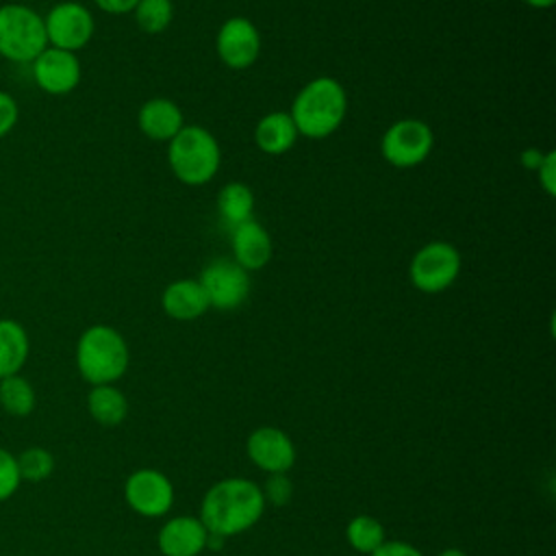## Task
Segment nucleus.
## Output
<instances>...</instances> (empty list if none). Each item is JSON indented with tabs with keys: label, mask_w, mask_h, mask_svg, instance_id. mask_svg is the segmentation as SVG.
<instances>
[{
	"label": "nucleus",
	"mask_w": 556,
	"mask_h": 556,
	"mask_svg": "<svg viewBox=\"0 0 556 556\" xmlns=\"http://www.w3.org/2000/svg\"><path fill=\"white\" fill-rule=\"evenodd\" d=\"M206 539L208 530L198 517L176 515L161 526L156 545L163 556H200L206 549Z\"/></svg>",
	"instance_id": "4468645a"
},
{
	"label": "nucleus",
	"mask_w": 556,
	"mask_h": 556,
	"mask_svg": "<svg viewBox=\"0 0 556 556\" xmlns=\"http://www.w3.org/2000/svg\"><path fill=\"white\" fill-rule=\"evenodd\" d=\"M22 484V476L17 469V458L13 452L0 445V502L15 495Z\"/></svg>",
	"instance_id": "a878e982"
},
{
	"label": "nucleus",
	"mask_w": 556,
	"mask_h": 556,
	"mask_svg": "<svg viewBox=\"0 0 556 556\" xmlns=\"http://www.w3.org/2000/svg\"><path fill=\"white\" fill-rule=\"evenodd\" d=\"M124 500L141 517H163L174 504V484L163 471L143 467L126 478Z\"/></svg>",
	"instance_id": "9d476101"
},
{
	"label": "nucleus",
	"mask_w": 556,
	"mask_h": 556,
	"mask_svg": "<svg viewBox=\"0 0 556 556\" xmlns=\"http://www.w3.org/2000/svg\"><path fill=\"white\" fill-rule=\"evenodd\" d=\"M298 128L287 111H271L258 119L254 128V143L261 152L278 156L293 148Z\"/></svg>",
	"instance_id": "a211bd4d"
},
{
	"label": "nucleus",
	"mask_w": 556,
	"mask_h": 556,
	"mask_svg": "<svg viewBox=\"0 0 556 556\" xmlns=\"http://www.w3.org/2000/svg\"><path fill=\"white\" fill-rule=\"evenodd\" d=\"M30 354L26 328L11 317H0V378L20 374Z\"/></svg>",
	"instance_id": "6ab92c4d"
},
{
	"label": "nucleus",
	"mask_w": 556,
	"mask_h": 556,
	"mask_svg": "<svg viewBox=\"0 0 556 556\" xmlns=\"http://www.w3.org/2000/svg\"><path fill=\"white\" fill-rule=\"evenodd\" d=\"M48 48L43 15L22 2L0 4V56L11 63H33Z\"/></svg>",
	"instance_id": "39448f33"
},
{
	"label": "nucleus",
	"mask_w": 556,
	"mask_h": 556,
	"mask_svg": "<svg viewBox=\"0 0 556 556\" xmlns=\"http://www.w3.org/2000/svg\"><path fill=\"white\" fill-rule=\"evenodd\" d=\"M217 215L222 224L230 228L254 219V193L248 185L232 180L226 182L217 193Z\"/></svg>",
	"instance_id": "412c9836"
},
{
	"label": "nucleus",
	"mask_w": 556,
	"mask_h": 556,
	"mask_svg": "<svg viewBox=\"0 0 556 556\" xmlns=\"http://www.w3.org/2000/svg\"><path fill=\"white\" fill-rule=\"evenodd\" d=\"M345 539L354 552L369 556L376 547H380L387 541V532H384V526L376 517L356 515L348 521Z\"/></svg>",
	"instance_id": "5701e85b"
},
{
	"label": "nucleus",
	"mask_w": 556,
	"mask_h": 556,
	"mask_svg": "<svg viewBox=\"0 0 556 556\" xmlns=\"http://www.w3.org/2000/svg\"><path fill=\"white\" fill-rule=\"evenodd\" d=\"M432 146L434 135L430 126L415 117L393 122L380 139V152L384 161L400 169L421 165L430 156Z\"/></svg>",
	"instance_id": "0eeeda50"
},
{
	"label": "nucleus",
	"mask_w": 556,
	"mask_h": 556,
	"mask_svg": "<svg viewBox=\"0 0 556 556\" xmlns=\"http://www.w3.org/2000/svg\"><path fill=\"white\" fill-rule=\"evenodd\" d=\"M130 352L119 330L106 324L85 328L76 341V369L85 382L115 384L128 369Z\"/></svg>",
	"instance_id": "7ed1b4c3"
},
{
	"label": "nucleus",
	"mask_w": 556,
	"mask_h": 556,
	"mask_svg": "<svg viewBox=\"0 0 556 556\" xmlns=\"http://www.w3.org/2000/svg\"><path fill=\"white\" fill-rule=\"evenodd\" d=\"M543 154H545V152H539L536 148H528V150L521 152V163H523L528 169L536 172V167H539L541 161H543Z\"/></svg>",
	"instance_id": "2f4dec72"
},
{
	"label": "nucleus",
	"mask_w": 556,
	"mask_h": 556,
	"mask_svg": "<svg viewBox=\"0 0 556 556\" xmlns=\"http://www.w3.org/2000/svg\"><path fill=\"white\" fill-rule=\"evenodd\" d=\"M37 393L28 378L13 374L0 378V408L11 417H28L35 410Z\"/></svg>",
	"instance_id": "4be33fe9"
},
{
	"label": "nucleus",
	"mask_w": 556,
	"mask_h": 556,
	"mask_svg": "<svg viewBox=\"0 0 556 556\" xmlns=\"http://www.w3.org/2000/svg\"><path fill=\"white\" fill-rule=\"evenodd\" d=\"M17 117H20V106H17V100L0 89V139H4L17 124Z\"/></svg>",
	"instance_id": "cd10ccee"
},
{
	"label": "nucleus",
	"mask_w": 556,
	"mask_h": 556,
	"mask_svg": "<svg viewBox=\"0 0 556 556\" xmlns=\"http://www.w3.org/2000/svg\"><path fill=\"white\" fill-rule=\"evenodd\" d=\"M30 72L35 85L50 96H65L74 91L83 76V67L76 52H67L52 46L37 54V59L30 63Z\"/></svg>",
	"instance_id": "f8f14e48"
},
{
	"label": "nucleus",
	"mask_w": 556,
	"mask_h": 556,
	"mask_svg": "<svg viewBox=\"0 0 556 556\" xmlns=\"http://www.w3.org/2000/svg\"><path fill=\"white\" fill-rule=\"evenodd\" d=\"M135 22L143 33L156 35L163 33L174 20V4L172 0H139L135 11Z\"/></svg>",
	"instance_id": "b1692460"
},
{
	"label": "nucleus",
	"mask_w": 556,
	"mask_h": 556,
	"mask_svg": "<svg viewBox=\"0 0 556 556\" xmlns=\"http://www.w3.org/2000/svg\"><path fill=\"white\" fill-rule=\"evenodd\" d=\"M139 130L154 141L174 139L185 126L180 106L169 98H150L141 104L137 113Z\"/></svg>",
	"instance_id": "f3484780"
},
{
	"label": "nucleus",
	"mask_w": 556,
	"mask_h": 556,
	"mask_svg": "<svg viewBox=\"0 0 556 556\" xmlns=\"http://www.w3.org/2000/svg\"><path fill=\"white\" fill-rule=\"evenodd\" d=\"M161 306L165 315L176 321H193L211 308L198 278H180L169 282L163 289Z\"/></svg>",
	"instance_id": "dca6fc26"
},
{
	"label": "nucleus",
	"mask_w": 556,
	"mask_h": 556,
	"mask_svg": "<svg viewBox=\"0 0 556 556\" xmlns=\"http://www.w3.org/2000/svg\"><path fill=\"white\" fill-rule=\"evenodd\" d=\"M17 469L22 476V482H41L52 476L54 471V456L50 450L41 445H30L22 450L17 456Z\"/></svg>",
	"instance_id": "393cba45"
},
{
	"label": "nucleus",
	"mask_w": 556,
	"mask_h": 556,
	"mask_svg": "<svg viewBox=\"0 0 556 556\" xmlns=\"http://www.w3.org/2000/svg\"><path fill=\"white\" fill-rule=\"evenodd\" d=\"M43 26L48 46L67 52L83 50L96 33V20L91 11L76 0H63L50 7V11L43 15Z\"/></svg>",
	"instance_id": "6e6552de"
},
{
	"label": "nucleus",
	"mask_w": 556,
	"mask_h": 556,
	"mask_svg": "<svg viewBox=\"0 0 556 556\" xmlns=\"http://www.w3.org/2000/svg\"><path fill=\"white\" fill-rule=\"evenodd\" d=\"M230 248L232 261L239 263L245 271L263 269L274 252L269 232L256 219H248L230 228Z\"/></svg>",
	"instance_id": "2eb2a0df"
},
{
	"label": "nucleus",
	"mask_w": 556,
	"mask_h": 556,
	"mask_svg": "<svg viewBox=\"0 0 556 556\" xmlns=\"http://www.w3.org/2000/svg\"><path fill=\"white\" fill-rule=\"evenodd\" d=\"M265 506L261 484L250 478L230 476L208 486L200 502L198 519L208 534L230 539L256 526L265 513Z\"/></svg>",
	"instance_id": "f257e3e1"
},
{
	"label": "nucleus",
	"mask_w": 556,
	"mask_h": 556,
	"mask_svg": "<svg viewBox=\"0 0 556 556\" xmlns=\"http://www.w3.org/2000/svg\"><path fill=\"white\" fill-rule=\"evenodd\" d=\"M248 458L265 473H289L295 465V445L291 437L276 426H261L248 434Z\"/></svg>",
	"instance_id": "ddd939ff"
},
{
	"label": "nucleus",
	"mask_w": 556,
	"mask_h": 556,
	"mask_svg": "<svg viewBox=\"0 0 556 556\" xmlns=\"http://www.w3.org/2000/svg\"><path fill=\"white\" fill-rule=\"evenodd\" d=\"M198 282L202 285L208 306L217 311H235L250 295V271H245L232 258H215L211 261Z\"/></svg>",
	"instance_id": "1a4fd4ad"
},
{
	"label": "nucleus",
	"mask_w": 556,
	"mask_h": 556,
	"mask_svg": "<svg viewBox=\"0 0 556 556\" xmlns=\"http://www.w3.org/2000/svg\"><path fill=\"white\" fill-rule=\"evenodd\" d=\"M87 410L100 426H117L128 415V400L115 384H96L87 393Z\"/></svg>",
	"instance_id": "aec40b11"
},
{
	"label": "nucleus",
	"mask_w": 556,
	"mask_h": 556,
	"mask_svg": "<svg viewBox=\"0 0 556 556\" xmlns=\"http://www.w3.org/2000/svg\"><path fill=\"white\" fill-rule=\"evenodd\" d=\"M526 4H530V7H534V9H549L556 0H523Z\"/></svg>",
	"instance_id": "473e14b6"
},
{
	"label": "nucleus",
	"mask_w": 556,
	"mask_h": 556,
	"mask_svg": "<svg viewBox=\"0 0 556 556\" xmlns=\"http://www.w3.org/2000/svg\"><path fill=\"white\" fill-rule=\"evenodd\" d=\"M219 61L230 70H245L261 54V33L248 17H228L215 37Z\"/></svg>",
	"instance_id": "9b49d317"
},
{
	"label": "nucleus",
	"mask_w": 556,
	"mask_h": 556,
	"mask_svg": "<svg viewBox=\"0 0 556 556\" xmlns=\"http://www.w3.org/2000/svg\"><path fill=\"white\" fill-rule=\"evenodd\" d=\"M167 163L180 182L202 187L217 174L222 150L204 126L185 124L180 132L167 141Z\"/></svg>",
	"instance_id": "20e7f679"
},
{
	"label": "nucleus",
	"mask_w": 556,
	"mask_h": 556,
	"mask_svg": "<svg viewBox=\"0 0 556 556\" xmlns=\"http://www.w3.org/2000/svg\"><path fill=\"white\" fill-rule=\"evenodd\" d=\"M536 176L541 189L552 198L556 193V154L552 150L543 154V161L536 167Z\"/></svg>",
	"instance_id": "c85d7f7f"
},
{
	"label": "nucleus",
	"mask_w": 556,
	"mask_h": 556,
	"mask_svg": "<svg viewBox=\"0 0 556 556\" xmlns=\"http://www.w3.org/2000/svg\"><path fill=\"white\" fill-rule=\"evenodd\" d=\"M369 556H424L413 543L406 541H384Z\"/></svg>",
	"instance_id": "c756f323"
},
{
	"label": "nucleus",
	"mask_w": 556,
	"mask_h": 556,
	"mask_svg": "<svg viewBox=\"0 0 556 556\" xmlns=\"http://www.w3.org/2000/svg\"><path fill=\"white\" fill-rule=\"evenodd\" d=\"M265 504L287 506L293 497V482L287 473H267V480L261 486Z\"/></svg>",
	"instance_id": "bb28decb"
},
{
	"label": "nucleus",
	"mask_w": 556,
	"mask_h": 556,
	"mask_svg": "<svg viewBox=\"0 0 556 556\" xmlns=\"http://www.w3.org/2000/svg\"><path fill=\"white\" fill-rule=\"evenodd\" d=\"M437 556H467V554L463 549H458V547H445Z\"/></svg>",
	"instance_id": "72a5a7b5"
},
{
	"label": "nucleus",
	"mask_w": 556,
	"mask_h": 556,
	"mask_svg": "<svg viewBox=\"0 0 556 556\" xmlns=\"http://www.w3.org/2000/svg\"><path fill=\"white\" fill-rule=\"evenodd\" d=\"M348 113V93L337 78L317 76L308 80L291 104V119L298 128V135L308 139L330 137L345 119Z\"/></svg>",
	"instance_id": "f03ea898"
},
{
	"label": "nucleus",
	"mask_w": 556,
	"mask_h": 556,
	"mask_svg": "<svg viewBox=\"0 0 556 556\" xmlns=\"http://www.w3.org/2000/svg\"><path fill=\"white\" fill-rule=\"evenodd\" d=\"M139 0H93V4L109 13V15H124V13H132Z\"/></svg>",
	"instance_id": "7c9ffc66"
},
{
	"label": "nucleus",
	"mask_w": 556,
	"mask_h": 556,
	"mask_svg": "<svg viewBox=\"0 0 556 556\" xmlns=\"http://www.w3.org/2000/svg\"><path fill=\"white\" fill-rule=\"evenodd\" d=\"M460 274V252L450 241H430L421 245L408 265L410 282L421 293H441L454 285Z\"/></svg>",
	"instance_id": "423d86ee"
}]
</instances>
